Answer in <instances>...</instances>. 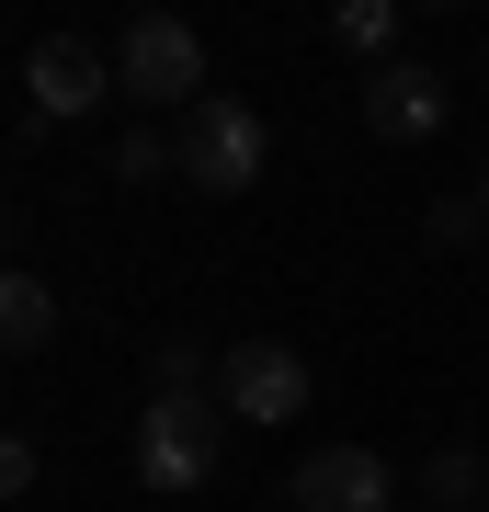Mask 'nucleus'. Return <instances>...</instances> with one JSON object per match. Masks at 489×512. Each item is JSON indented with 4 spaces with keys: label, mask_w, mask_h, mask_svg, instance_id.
I'll use <instances>...</instances> for the list:
<instances>
[{
    "label": "nucleus",
    "mask_w": 489,
    "mask_h": 512,
    "mask_svg": "<svg viewBox=\"0 0 489 512\" xmlns=\"http://www.w3.org/2000/svg\"><path fill=\"white\" fill-rule=\"evenodd\" d=\"M478 217H489V171H478Z\"/></svg>",
    "instance_id": "4468645a"
},
{
    "label": "nucleus",
    "mask_w": 489,
    "mask_h": 512,
    "mask_svg": "<svg viewBox=\"0 0 489 512\" xmlns=\"http://www.w3.org/2000/svg\"><path fill=\"white\" fill-rule=\"evenodd\" d=\"M262 160H273V126H262L251 103L205 92L194 114H182V183H194V194H251Z\"/></svg>",
    "instance_id": "7ed1b4c3"
},
{
    "label": "nucleus",
    "mask_w": 489,
    "mask_h": 512,
    "mask_svg": "<svg viewBox=\"0 0 489 512\" xmlns=\"http://www.w3.org/2000/svg\"><path fill=\"white\" fill-rule=\"evenodd\" d=\"M444 114H455V92H444V80L433 69H410V57H387V69L376 80H364V126H376V137H444Z\"/></svg>",
    "instance_id": "0eeeda50"
},
{
    "label": "nucleus",
    "mask_w": 489,
    "mask_h": 512,
    "mask_svg": "<svg viewBox=\"0 0 489 512\" xmlns=\"http://www.w3.org/2000/svg\"><path fill=\"white\" fill-rule=\"evenodd\" d=\"M160 171H182V137H160V126H137L126 148H114V183H160Z\"/></svg>",
    "instance_id": "9b49d317"
},
{
    "label": "nucleus",
    "mask_w": 489,
    "mask_h": 512,
    "mask_svg": "<svg viewBox=\"0 0 489 512\" xmlns=\"http://www.w3.org/2000/svg\"><path fill=\"white\" fill-rule=\"evenodd\" d=\"M114 92L148 103V114H160V103L194 114V103H205V35L171 23V12H137L126 35H114Z\"/></svg>",
    "instance_id": "f03ea898"
},
{
    "label": "nucleus",
    "mask_w": 489,
    "mask_h": 512,
    "mask_svg": "<svg viewBox=\"0 0 489 512\" xmlns=\"http://www.w3.org/2000/svg\"><path fill=\"white\" fill-rule=\"evenodd\" d=\"M0 342H12V365H35V353L57 342V296L35 274H0Z\"/></svg>",
    "instance_id": "6e6552de"
},
{
    "label": "nucleus",
    "mask_w": 489,
    "mask_h": 512,
    "mask_svg": "<svg viewBox=\"0 0 489 512\" xmlns=\"http://www.w3.org/2000/svg\"><path fill=\"white\" fill-rule=\"evenodd\" d=\"M308 353H285V342H239L228 353V376H217V399H228V421H262V433H273V421H296V410H308Z\"/></svg>",
    "instance_id": "20e7f679"
},
{
    "label": "nucleus",
    "mask_w": 489,
    "mask_h": 512,
    "mask_svg": "<svg viewBox=\"0 0 489 512\" xmlns=\"http://www.w3.org/2000/svg\"><path fill=\"white\" fill-rule=\"evenodd\" d=\"M103 92H114V57H103V46H80V35H46L35 57H23V103H35L46 126H80Z\"/></svg>",
    "instance_id": "39448f33"
},
{
    "label": "nucleus",
    "mask_w": 489,
    "mask_h": 512,
    "mask_svg": "<svg viewBox=\"0 0 489 512\" xmlns=\"http://www.w3.org/2000/svg\"><path fill=\"white\" fill-rule=\"evenodd\" d=\"M387 501H399V478H387V456H364V444L296 456V512H387Z\"/></svg>",
    "instance_id": "423d86ee"
},
{
    "label": "nucleus",
    "mask_w": 489,
    "mask_h": 512,
    "mask_svg": "<svg viewBox=\"0 0 489 512\" xmlns=\"http://www.w3.org/2000/svg\"><path fill=\"white\" fill-rule=\"evenodd\" d=\"M148 365H160V387H205V353H194V342H182V330H171V342H160V353H148Z\"/></svg>",
    "instance_id": "ddd939ff"
},
{
    "label": "nucleus",
    "mask_w": 489,
    "mask_h": 512,
    "mask_svg": "<svg viewBox=\"0 0 489 512\" xmlns=\"http://www.w3.org/2000/svg\"><path fill=\"white\" fill-rule=\"evenodd\" d=\"M217 444H228V399L160 387L148 421H137V478H148V490H205V478H217Z\"/></svg>",
    "instance_id": "f257e3e1"
},
{
    "label": "nucleus",
    "mask_w": 489,
    "mask_h": 512,
    "mask_svg": "<svg viewBox=\"0 0 489 512\" xmlns=\"http://www.w3.org/2000/svg\"><path fill=\"white\" fill-rule=\"evenodd\" d=\"M478 444H433V467H421V501H433V512H478Z\"/></svg>",
    "instance_id": "1a4fd4ad"
},
{
    "label": "nucleus",
    "mask_w": 489,
    "mask_h": 512,
    "mask_svg": "<svg viewBox=\"0 0 489 512\" xmlns=\"http://www.w3.org/2000/svg\"><path fill=\"white\" fill-rule=\"evenodd\" d=\"M330 35H342L353 57H376V69H387V46H399V12H387V0H342V12H330Z\"/></svg>",
    "instance_id": "9d476101"
},
{
    "label": "nucleus",
    "mask_w": 489,
    "mask_h": 512,
    "mask_svg": "<svg viewBox=\"0 0 489 512\" xmlns=\"http://www.w3.org/2000/svg\"><path fill=\"white\" fill-rule=\"evenodd\" d=\"M478 228H489V217H478V194H444L433 217H421V239H433V251H467Z\"/></svg>",
    "instance_id": "f8f14e48"
}]
</instances>
